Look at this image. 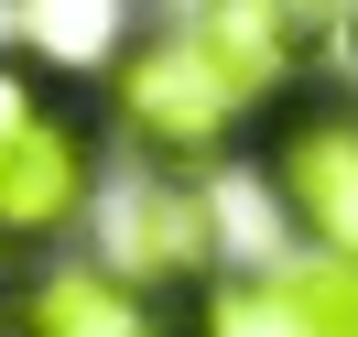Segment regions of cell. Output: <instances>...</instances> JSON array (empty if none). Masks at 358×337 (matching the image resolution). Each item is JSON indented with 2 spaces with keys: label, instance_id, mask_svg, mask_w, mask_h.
<instances>
[{
  "label": "cell",
  "instance_id": "obj_1",
  "mask_svg": "<svg viewBox=\"0 0 358 337\" xmlns=\"http://www.w3.org/2000/svg\"><path fill=\"white\" fill-rule=\"evenodd\" d=\"M98 207H109V109H98V88L0 44V272L55 261Z\"/></svg>",
  "mask_w": 358,
  "mask_h": 337
},
{
  "label": "cell",
  "instance_id": "obj_2",
  "mask_svg": "<svg viewBox=\"0 0 358 337\" xmlns=\"http://www.w3.org/2000/svg\"><path fill=\"white\" fill-rule=\"evenodd\" d=\"M250 163L315 261H358V98L348 88H293L261 120Z\"/></svg>",
  "mask_w": 358,
  "mask_h": 337
},
{
  "label": "cell",
  "instance_id": "obj_3",
  "mask_svg": "<svg viewBox=\"0 0 358 337\" xmlns=\"http://www.w3.org/2000/svg\"><path fill=\"white\" fill-rule=\"evenodd\" d=\"M109 261L131 272V283H152V294H206L217 283V250H228V228H217V196H206V174H152L141 163L131 185H109Z\"/></svg>",
  "mask_w": 358,
  "mask_h": 337
},
{
  "label": "cell",
  "instance_id": "obj_4",
  "mask_svg": "<svg viewBox=\"0 0 358 337\" xmlns=\"http://www.w3.org/2000/svg\"><path fill=\"white\" fill-rule=\"evenodd\" d=\"M0 337H174V294L131 283L98 250L87 261L55 250V261L0 272Z\"/></svg>",
  "mask_w": 358,
  "mask_h": 337
},
{
  "label": "cell",
  "instance_id": "obj_5",
  "mask_svg": "<svg viewBox=\"0 0 358 337\" xmlns=\"http://www.w3.org/2000/svg\"><path fill=\"white\" fill-rule=\"evenodd\" d=\"M185 337H358V261H239L196 294Z\"/></svg>",
  "mask_w": 358,
  "mask_h": 337
},
{
  "label": "cell",
  "instance_id": "obj_6",
  "mask_svg": "<svg viewBox=\"0 0 358 337\" xmlns=\"http://www.w3.org/2000/svg\"><path fill=\"white\" fill-rule=\"evenodd\" d=\"M11 44H22L33 66L76 76V88H98V76L141 44V0H11Z\"/></svg>",
  "mask_w": 358,
  "mask_h": 337
},
{
  "label": "cell",
  "instance_id": "obj_7",
  "mask_svg": "<svg viewBox=\"0 0 358 337\" xmlns=\"http://www.w3.org/2000/svg\"><path fill=\"white\" fill-rule=\"evenodd\" d=\"M336 44H348V76H358V0H348V22H336Z\"/></svg>",
  "mask_w": 358,
  "mask_h": 337
}]
</instances>
